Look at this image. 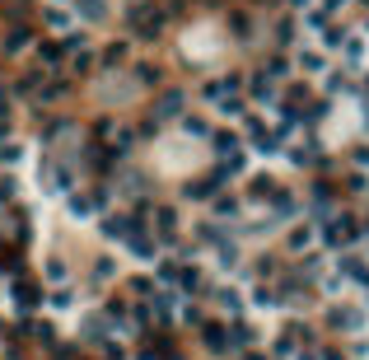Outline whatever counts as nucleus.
Returning <instances> with one entry per match:
<instances>
[{
    "mask_svg": "<svg viewBox=\"0 0 369 360\" xmlns=\"http://www.w3.org/2000/svg\"><path fill=\"white\" fill-rule=\"evenodd\" d=\"M360 244V220L351 211H332L318 220V248H327V253H351V248Z\"/></svg>",
    "mask_w": 369,
    "mask_h": 360,
    "instance_id": "f257e3e1",
    "label": "nucleus"
},
{
    "mask_svg": "<svg viewBox=\"0 0 369 360\" xmlns=\"http://www.w3.org/2000/svg\"><path fill=\"white\" fill-rule=\"evenodd\" d=\"M294 66H299L309 80H323L327 70H332V57H327V52H323L318 43H304L299 52H294Z\"/></svg>",
    "mask_w": 369,
    "mask_h": 360,
    "instance_id": "f03ea898",
    "label": "nucleus"
},
{
    "mask_svg": "<svg viewBox=\"0 0 369 360\" xmlns=\"http://www.w3.org/2000/svg\"><path fill=\"white\" fill-rule=\"evenodd\" d=\"M327 327H336V332H360V327H365V309H360V304H332Z\"/></svg>",
    "mask_w": 369,
    "mask_h": 360,
    "instance_id": "7ed1b4c3",
    "label": "nucleus"
},
{
    "mask_svg": "<svg viewBox=\"0 0 369 360\" xmlns=\"http://www.w3.org/2000/svg\"><path fill=\"white\" fill-rule=\"evenodd\" d=\"M285 248H290V253H309V248H318V229L314 225H294L290 239H285Z\"/></svg>",
    "mask_w": 369,
    "mask_h": 360,
    "instance_id": "20e7f679",
    "label": "nucleus"
},
{
    "mask_svg": "<svg viewBox=\"0 0 369 360\" xmlns=\"http://www.w3.org/2000/svg\"><path fill=\"white\" fill-rule=\"evenodd\" d=\"M356 103H365V108H369V66L356 75Z\"/></svg>",
    "mask_w": 369,
    "mask_h": 360,
    "instance_id": "39448f33",
    "label": "nucleus"
},
{
    "mask_svg": "<svg viewBox=\"0 0 369 360\" xmlns=\"http://www.w3.org/2000/svg\"><path fill=\"white\" fill-rule=\"evenodd\" d=\"M351 164H356V169H365V173H369V146H356V150H351Z\"/></svg>",
    "mask_w": 369,
    "mask_h": 360,
    "instance_id": "423d86ee",
    "label": "nucleus"
}]
</instances>
